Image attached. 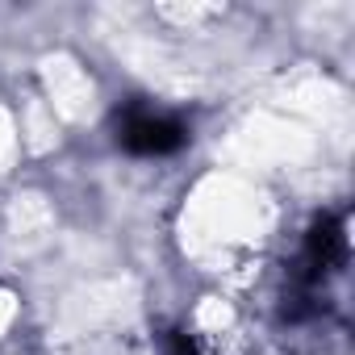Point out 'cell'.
<instances>
[{"instance_id":"1","label":"cell","mask_w":355,"mask_h":355,"mask_svg":"<svg viewBox=\"0 0 355 355\" xmlns=\"http://www.w3.org/2000/svg\"><path fill=\"white\" fill-rule=\"evenodd\" d=\"M189 142V130L171 117L146 113V109H130L121 117V146L134 155H171Z\"/></svg>"},{"instance_id":"2","label":"cell","mask_w":355,"mask_h":355,"mask_svg":"<svg viewBox=\"0 0 355 355\" xmlns=\"http://www.w3.org/2000/svg\"><path fill=\"white\" fill-rule=\"evenodd\" d=\"M343 251H347V239H343L338 218H318L309 239H305V272H309V280H326L343 263Z\"/></svg>"},{"instance_id":"3","label":"cell","mask_w":355,"mask_h":355,"mask_svg":"<svg viewBox=\"0 0 355 355\" xmlns=\"http://www.w3.org/2000/svg\"><path fill=\"white\" fill-rule=\"evenodd\" d=\"M175 355H201V351H197V347H193L184 334H175Z\"/></svg>"}]
</instances>
